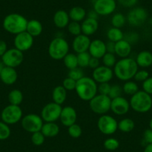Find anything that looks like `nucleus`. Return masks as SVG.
I'll list each match as a JSON object with an SVG mask.
<instances>
[{
	"label": "nucleus",
	"mask_w": 152,
	"mask_h": 152,
	"mask_svg": "<svg viewBox=\"0 0 152 152\" xmlns=\"http://www.w3.org/2000/svg\"><path fill=\"white\" fill-rule=\"evenodd\" d=\"M110 88L111 85L109 84V82L101 83L98 85V93H99V94L108 96Z\"/></svg>",
	"instance_id": "49530a36"
},
{
	"label": "nucleus",
	"mask_w": 152,
	"mask_h": 152,
	"mask_svg": "<svg viewBox=\"0 0 152 152\" xmlns=\"http://www.w3.org/2000/svg\"><path fill=\"white\" fill-rule=\"evenodd\" d=\"M43 25L39 20H31L28 22L26 31L34 37L40 36L43 32Z\"/></svg>",
	"instance_id": "bb28decb"
},
{
	"label": "nucleus",
	"mask_w": 152,
	"mask_h": 152,
	"mask_svg": "<svg viewBox=\"0 0 152 152\" xmlns=\"http://www.w3.org/2000/svg\"><path fill=\"white\" fill-rule=\"evenodd\" d=\"M125 40H126L127 41L129 42L131 44L132 43H136V42L138 41L139 40V35L138 34L136 33V32H130V33L128 34L127 36L125 35V37H124Z\"/></svg>",
	"instance_id": "8fccbe9b"
},
{
	"label": "nucleus",
	"mask_w": 152,
	"mask_h": 152,
	"mask_svg": "<svg viewBox=\"0 0 152 152\" xmlns=\"http://www.w3.org/2000/svg\"><path fill=\"white\" fill-rule=\"evenodd\" d=\"M67 97V90L62 85L56 86L52 93V98L54 102L62 105L66 102Z\"/></svg>",
	"instance_id": "a878e982"
},
{
	"label": "nucleus",
	"mask_w": 152,
	"mask_h": 152,
	"mask_svg": "<svg viewBox=\"0 0 152 152\" xmlns=\"http://www.w3.org/2000/svg\"><path fill=\"white\" fill-rule=\"evenodd\" d=\"M76 82L77 81H75L74 79L69 78V77H67L63 81L62 86L67 91H72V90H75Z\"/></svg>",
	"instance_id": "a18cd8bd"
},
{
	"label": "nucleus",
	"mask_w": 152,
	"mask_h": 152,
	"mask_svg": "<svg viewBox=\"0 0 152 152\" xmlns=\"http://www.w3.org/2000/svg\"><path fill=\"white\" fill-rule=\"evenodd\" d=\"M122 93H123L122 87H121L120 85H118V84H113V85H111V88L108 96L111 99H113L115 98L122 96Z\"/></svg>",
	"instance_id": "37998d69"
},
{
	"label": "nucleus",
	"mask_w": 152,
	"mask_h": 152,
	"mask_svg": "<svg viewBox=\"0 0 152 152\" xmlns=\"http://www.w3.org/2000/svg\"><path fill=\"white\" fill-rule=\"evenodd\" d=\"M131 44L125 39L115 43V55L120 58H128L131 55Z\"/></svg>",
	"instance_id": "412c9836"
},
{
	"label": "nucleus",
	"mask_w": 152,
	"mask_h": 152,
	"mask_svg": "<svg viewBox=\"0 0 152 152\" xmlns=\"http://www.w3.org/2000/svg\"><path fill=\"white\" fill-rule=\"evenodd\" d=\"M99 14H98L97 13L94 11V10H92V11H90V12L88 13V14H87V17H89V18L95 19V20H98V18H99Z\"/></svg>",
	"instance_id": "6e6d98bb"
},
{
	"label": "nucleus",
	"mask_w": 152,
	"mask_h": 152,
	"mask_svg": "<svg viewBox=\"0 0 152 152\" xmlns=\"http://www.w3.org/2000/svg\"><path fill=\"white\" fill-rule=\"evenodd\" d=\"M104 147L105 149L108 151H115L119 148V140H116V138H110L106 139L104 141Z\"/></svg>",
	"instance_id": "ea45409f"
},
{
	"label": "nucleus",
	"mask_w": 152,
	"mask_h": 152,
	"mask_svg": "<svg viewBox=\"0 0 152 152\" xmlns=\"http://www.w3.org/2000/svg\"><path fill=\"white\" fill-rule=\"evenodd\" d=\"M149 128H151L152 130V118L149 121Z\"/></svg>",
	"instance_id": "bf43d9fd"
},
{
	"label": "nucleus",
	"mask_w": 152,
	"mask_h": 152,
	"mask_svg": "<svg viewBox=\"0 0 152 152\" xmlns=\"http://www.w3.org/2000/svg\"><path fill=\"white\" fill-rule=\"evenodd\" d=\"M88 52L91 57L100 59L107 52L106 43L100 39H95L92 40Z\"/></svg>",
	"instance_id": "6ab92c4d"
},
{
	"label": "nucleus",
	"mask_w": 152,
	"mask_h": 152,
	"mask_svg": "<svg viewBox=\"0 0 152 152\" xmlns=\"http://www.w3.org/2000/svg\"><path fill=\"white\" fill-rule=\"evenodd\" d=\"M107 37L109 41L116 43L120 40H123L124 37H125V34L121 30V28L111 27L107 32Z\"/></svg>",
	"instance_id": "c85d7f7f"
},
{
	"label": "nucleus",
	"mask_w": 152,
	"mask_h": 152,
	"mask_svg": "<svg viewBox=\"0 0 152 152\" xmlns=\"http://www.w3.org/2000/svg\"><path fill=\"white\" fill-rule=\"evenodd\" d=\"M138 1L139 0H119V2L125 8H132L137 5Z\"/></svg>",
	"instance_id": "3c124183"
},
{
	"label": "nucleus",
	"mask_w": 152,
	"mask_h": 152,
	"mask_svg": "<svg viewBox=\"0 0 152 152\" xmlns=\"http://www.w3.org/2000/svg\"><path fill=\"white\" fill-rule=\"evenodd\" d=\"M143 152H152V144L146 145Z\"/></svg>",
	"instance_id": "4d7b16f0"
},
{
	"label": "nucleus",
	"mask_w": 152,
	"mask_h": 152,
	"mask_svg": "<svg viewBox=\"0 0 152 152\" xmlns=\"http://www.w3.org/2000/svg\"><path fill=\"white\" fill-rule=\"evenodd\" d=\"M115 1H119V0H115Z\"/></svg>",
	"instance_id": "052dcab7"
},
{
	"label": "nucleus",
	"mask_w": 152,
	"mask_h": 152,
	"mask_svg": "<svg viewBox=\"0 0 152 152\" xmlns=\"http://www.w3.org/2000/svg\"><path fill=\"white\" fill-rule=\"evenodd\" d=\"M149 72L145 69H141L137 72V73L134 75V78L136 81L137 82H142L145 81L149 77Z\"/></svg>",
	"instance_id": "c03bdc74"
},
{
	"label": "nucleus",
	"mask_w": 152,
	"mask_h": 152,
	"mask_svg": "<svg viewBox=\"0 0 152 152\" xmlns=\"http://www.w3.org/2000/svg\"><path fill=\"white\" fill-rule=\"evenodd\" d=\"M99 66H100V61H99V58L91 57L90 62H89V67L93 69H95L98 68Z\"/></svg>",
	"instance_id": "603ef678"
},
{
	"label": "nucleus",
	"mask_w": 152,
	"mask_h": 152,
	"mask_svg": "<svg viewBox=\"0 0 152 152\" xmlns=\"http://www.w3.org/2000/svg\"><path fill=\"white\" fill-rule=\"evenodd\" d=\"M127 22L126 17L122 13H116L113 14L111 18V24L113 27L121 28L125 25Z\"/></svg>",
	"instance_id": "473e14b6"
},
{
	"label": "nucleus",
	"mask_w": 152,
	"mask_h": 152,
	"mask_svg": "<svg viewBox=\"0 0 152 152\" xmlns=\"http://www.w3.org/2000/svg\"><path fill=\"white\" fill-rule=\"evenodd\" d=\"M113 70L112 68H109L105 66H99L98 68L93 69L92 78L96 83L110 82L113 78Z\"/></svg>",
	"instance_id": "2eb2a0df"
},
{
	"label": "nucleus",
	"mask_w": 152,
	"mask_h": 152,
	"mask_svg": "<svg viewBox=\"0 0 152 152\" xmlns=\"http://www.w3.org/2000/svg\"><path fill=\"white\" fill-rule=\"evenodd\" d=\"M102 59L103 65L107 67H109V68L114 67L116 63L117 62L115 54L110 53V52H106L102 58Z\"/></svg>",
	"instance_id": "f704fd0d"
},
{
	"label": "nucleus",
	"mask_w": 152,
	"mask_h": 152,
	"mask_svg": "<svg viewBox=\"0 0 152 152\" xmlns=\"http://www.w3.org/2000/svg\"><path fill=\"white\" fill-rule=\"evenodd\" d=\"M142 87L143 91L152 96V77L149 76L145 81H143Z\"/></svg>",
	"instance_id": "de8ad7c7"
},
{
	"label": "nucleus",
	"mask_w": 152,
	"mask_h": 152,
	"mask_svg": "<svg viewBox=\"0 0 152 152\" xmlns=\"http://www.w3.org/2000/svg\"><path fill=\"white\" fill-rule=\"evenodd\" d=\"M34 37L28 33L26 31L15 35L14 40V48L23 52L29 50L33 46L34 42Z\"/></svg>",
	"instance_id": "ddd939ff"
},
{
	"label": "nucleus",
	"mask_w": 152,
	"mask_h": 152,
	"mask_svg": "<svg viewBox=\"0 0 152 152\" xmlns=\"http://www.w3.org/2000/svg\"><path fill=\"white\" fill-rule=\"evenodd\" d=\"M111 100L108 96L97 94L89 102L90 110L100 116L107 114L110 110Z\"/></svg>",
	"instance_id": "423d86ee"
},
{
	"label": "nucleus",
	"mask_w": 152,
	"mask_h": 152,
	"mask_svg": "<svg viewBox=\"0 0 152 152\" xmlns=\"http://www.w3.org/2000/svg\"><path fill=\"white\" fill-rule=\"evenodd\" d=\"M75 92L82 101L90 102L98 93V84L93 78L84 76L76 82Z\"/></svg>",
	"instance_id": "f03ea898"
},
{
	"label": "nucleus",
	"mask_w": 152,
	"mask_h": 152,
	"mask_svg": "<svg viewBox=\"0 0 152 152\" xmlns=\"http://www.w3.org/2000/svg\"><path fill=\"white\" fill-rule=\"evenodd\" d=\"M18 79V73L15 68L4 66L0 73V80L6 85H13Z\"/></svg>",
	"instance_id": "aec40b11"
},
{
	"label": "nucleus",
	"mask_w": 152,
	"mask_h": 152,
	"mask_svg": "<svg viewBox=\"0 0 152 152\" xmlns=\"http://www.w3.org/2000/svg\"><path fill=\"white\" fill-rule=\"evenodd\" d=\"M137 65L141 68H148L152 66V53L150 51L142 50L137 54L135 59Z\"/></svg>",
	"instance_id": "b1692460"
},
{
	"label": "nucleus",
	"mask_w": 152,
	"mask_h": 152,
	"mask_svg": "<svg viewBox=\"0 0 152 152\" xmlns=\"http://www.w3.org/2000/svg\"><path fill=\"white\" fill-rule=\"evenodd\" d=\"M3 67H4V64H2V62H0V73H1V72H2Z\"/></svg>",
	"instance_id": "13d9d810"
},
{
	"label": "nucleus",
	"mask_w": 152,
	"mask_h": 152,
	"mask_svg": "<svg viewBox=\"0 0 152 152\" xmlns=\"http://www.w3.org/2000/svg\"><path fill=\"white\" fill-rule=\"evenodd\" d=\"M67 30L69 33L71 34L73 36L76 37L82 34L81 31V25L78 22L71 21L67 26Z\"/></svg>",
	"instance_id": "4c0bfd02"
},
{
	"label": "nucleus",
	"mask_w": 152,
	"mask_h": 152,
	"mask_svg": "<svg viewBox=\"0 0 152 152\" xmlns=\"http://www.w3.org/2000/svg\"><path fill=\"white\" fill-rule=\"evenodd\" d=\"M90 43H91V40L88 36L81 34L78 36L75 37L72 43V46L75 52L79 54L88 52Z\"/></svg>",
	"instance_id": "a211bd4d"
},
{
	"label": "nucleus",
	"mask_w": 152,
	"mask_h": 152,
	"mask_svg": "<svg viewBox=\"0 0 152 152\" xmlns=\"http://www.w3.org/2000/svg\"><path fill=\"white\" fill-rule=\"evenodd\" d=\"M106 49L107 52L115 54V43L111 41H108L107 43H106Z\"/></svg>",
	"instance_id": "5fc2aeb1"
},
{
	"label": "nucleus",
	"mask_w": 152,
	"mask_h": 152,
	"mask_svg": "<svg viewBox=\"0 0 152 152\" xmlns=\"http://www.w3.org/2000/svg\"><path fill=\"white\" fill-rule=\"evenodd\" d=\"M8 102L10 104L19 105L20 106L23 101V93L18 89L11 90L8 96Z\"/></svg>",
	"instance_id": "c756f323"
},
{
	"label": "nucleus",
	"mask_w": 152,
	"mask_h": 152,
	"mask_svg": "<svg viewBox=\"0 0 152 152\" xmlns=\"http://www.w3.org/2000/svg\"><path fill=\"white\" fill-rule=\"evenodd\" d=\"M130 102L128 99L122 96L115 98L111 100L110 110L117 116H123L130 110Z\"/></svg>",
	"instance_id": "dca6fc26"
},
{
	"label": "nucleus",
	"mask_w": 152,
	"mask_h": 152,
	"mask_svg": "<svg viewBox=\"0 0 152 152\" xmlns=\"http://www.w3.org/2000/svg\"><path fill=\"white\" fill-rule=\"evenodd\" d=\"M142 141L144 142L145 145L152 144V130L151 128H148L143 132Z\"/></svg>",
	"instance_id": "09e8293b"
},
{
	"label": "nucleus",
	"mask_w": 152,
	"mask_h": 152,
	"mask_svg": "<svg viewBox=\"0 0 152 152\" xmlns=\"http://www.w3.org/2000/svg\"><path fill=\"white\" fill-rule=\"evenodd\" d=\"M11 130L8 124L0 121V140H5L10 137Z\"/></svg>",
	"instance_id": "58836bf2"
},
{
	"label": "nucleus",
	"mask_w": 152,
	"mask_h": 152,
	"mask_svg": "<svg viewBox=\"0 0 152 152\" xmlns=\"http://www.w3.org/2000/svg\"><path fill=\"white\" fill-rule=\"evenodd\" d=\"M64 61V64L65 66L69 70L72 69L76 68L78 66V58H77V55L74 53H69V52L64 58L63 59Z\"/></svg>",
	"instance_id": "2f4dec72"
},
{
	"label": "nucleus",
	"mask_w": 152,
	"mask_h": 152,
	"mask_svg": "<svg viewBox=\"0 0 152 152\" xmlns=\"http://www.w3.org/2000/svg\"><path fill=\"white\" fill-rule=\"evenodd\" d=\"M77 117L78 115L76 110L72 106H66L62 108L59 120L64 126L68 128L76 123Z\"/></svg>",
	"instance_id": "f3484780"
},
{
	"label": "nucleus",
	"mask_w": 152,
	"mask_h": 152,
	"mask_svg": "<svg viewBox=\"0 0 152 152\" xmlns=\"http://www.w3.org/2000/svg\"><path fill=\"white\" fill-rule=\"evenodd\" d=\"M99 131L104 135H112L118 130V122L113 116L104 114L102 115L97 121Z\"/></svg>",
	"instance_id": "1a4fd4ad"
},
{
	"label": "nucleus",
	"mask_w": 152,
	"mask_h": 152,
	"mask_svg": "<svg viewBox=\"0 0 152 152\" xmlns=\"http://www.w3.org/2000/svg\"><path fill=\"white\" fill-rule=\"evenodd\" d=\"M1 58L4 66L16 68L23 64L24 61V54L16 48H12L8 49Z\"/></svg>",
	"instance_id": "9b49d317"
},
{
	"label": "nucleus",
	"mask_w": 152,
	"mask_h": 152,
	"mask_svg": "<svg viewBox=\"0 0 152 152\" xmlns=\"http://www.w3.org/2000/svg\"><path fill=\"white\" fill-rule=\"evenodd\" d=\"M67 131H68L69 135L74 139L79 138V137L82 135V133H83L81 127L79 125H78V124H76V123L73 124V125H72L71 126L68 127V130H67Z\"/></svg>",
	"instance_id": "e433bc0d"
},
{
	"label": "nucleus",
	"mask_w": 152,
	"mask_h": 152,
	"mask_svg": "<svg viewBox=\"0 0 152 152\" xmlns=\"http://www.w3.org/2000/svg\"><path fill=\"white\" fill-rule=\"evenodd\" d=\"M61 105L55 102H49L46 104L41 110V118L45 122H55L60 119L62 110Z\"/></svg>",
	"instance_id": "f8f14e48"
},
{
	"label": "nucleus",
	"mask_w": 152,
	"mask_h": 152,
	"mask_svg": "<svg viewBox=\"0 0 152 152\" xmlns=\"http://www.w3.org/2000/svg\"><path fill=\"white\" fill-rule=\"evenodd\" d=\"M23 117V112L19 105L8 104L1 112V119L8 125H15Z\"/></svg>",
	"instance_id": "0eeeda50"
},
{
	"label": "nucleus",
	"mask_w": 152,
	"mask_h": 152,
	"mask_svg": "<svg viewBox=\"0 0 152 152\" xmlns=\"http://www.w3.org/2000/svg\"><path fill=\"white\" fill-rule=\"evenodd\" d=\"M46 137L43 135V133L41 131H37L31 134V140L32 144L36 146H40L44 143Z\"/></svg>",
	"instance_id": "a19ab883"
},
{
	"label": "nucleus",
	"mask_w": 152,
	"mask_h": 152,
	"mask_svg": "<svg viewBox=\"0 0 152 152\" xmlns=\"http://www.w3.org/2000/svg\"><path fill=\"white\" fill-rule=\"evenodd\" d=\"M139 66L135 59L132 58H121L113 67V74L119 80L128 81L134 78Z\"/></svg>",
	"instance_id": "f257e3e1"
},
{
	"label": "nucleus",
	"mask_w": 152,
	"mask_h": 152,
	"mask_svg": "<svg viewBox=\"0 0 152 152\" xmlns=\"http://www.w3.org/2000/svg\"><path fill=\"white\" fill-rule=\"evenodd\" d=\"M53 23L58 28H64L67 27L70 23L69 13L64 10H58L55 13L53 17Z\"/></svg>",
	"instance_id": "5701e85b"
},
{
	"label": "nucleus",
	"mask_w": 152,
	"mask_h": 152,
	"mask_svg": "<svg viewBox=\"0 0 152 152\" xmlns=\"http://www.w3.org/2000/svg\"><path fill=\"white\" fill-rule=\"evenodd\" d=\"M69 16L72 21L82 22L87 17V11L84 8L81 6H75L72 8L69 11Z\"/></svg>",
	"instance_id": "cd10ccee"
},
{
	"label": "nucleus",
	"mask_w": 152,
	"mask_h": 152,
	"mask_svg": "<svg viewBox=\"0 0 152 152\" xmlns=\"http://www.w3.org/2000/svg\"><path fill=\"white\" fill-rule=\"evenodd\" d=\"M148 18V14L145 8L136 7L132 8L127 14V22L133 27H140L145 23Z\"/></svg>",
	"instance_id": "9d476101"
},
{
	"label": "nucleus",
	"mask_w": 152,
	"mask_h": 152,
	"mask_svg": "<svg viewBox=\"0 0 152 152\" xmlns=\"http://www.w3.org/2000/svg\"><path fill=\"white\" fill-rule=\"evenodd\" d=\"M40 131L46 138H52L58 135L60 133V127L55 122H45Z\"/></svg>",
	"instance_id": "393cba45"
},
{
	"label": "nucleus",
	"mask_w": 152,
	"mask_h": 152,
	"mask_svg": "<svg viewBox=\"0 0 152 152\" xmlns=\"http://www.w3.org/2000/svg\"><path fill=\"white\" fill-rule=\"evenodd\" d=\"M48 52L51 58L55 61H61L69 52V45L64 38L57 37L49 43Z\"/></svg>",
	"instance_id": "39448f33"
},
{
	"label": "nucleus",
	"mask_w": 152,
	"mask_h": 152,
	"mask_svg": "<svg viewBox=\"0 0 152 152\" xmlns=\"http://www.w3.org/2000/svg\"><path fill=\"white\" fill-rule=\"evenodd\" d=\"M135 128V122L132 119L124 118L118 122V130L123 133H130Z\"/></svg>",
	"instance_id": "7c9ffc66"
},
{
	"label": "nucleus",
	"mask_w": 152,
	"mask_h": 152,
	"mask_svg": "<svg viewBox=\"0 0 152 152\" xmlns=\"http://www.w3.org/2000/svg\"><path fill=\"white\" fill-rule=\"evenodd\" d=\"M20 122L23 130L31 134L41 131L44 123L41 116L35 113L27 114L22 118Z\"/></svg>",
	"instance_id": "6e6552de"
},
{
	"label": "nucleus",
	"mask_w": 152,
	"mask_h": 152,
	"mask_svg": "<svg viewBox=\"0 0 152 152\" xmlns=\"http://www.w3.org/2000/svg\"><path fill=\"white\" fill-rule=\"evenodd\" d=\"M129 102L133 110L139 113H145L152 108V96L143 90H139L131 96Z\"/></svg>",
	"instance_id": "20e7f679"
},
{
	"label": "nucleus",
	"mask_w": 152,
	"mask_h": 152,
	"mask_svg": "<svg viewBox=\"0 0 152 152\" xmlns=\"http://www.w3.org/2000/svg\"><path fill=\"white\" fill-rule=\"evenodd\" d=\"M93 4V10L99 16L110 15L116 8L115 0H96Z\"/></svg>",
	"instance_id": "4468645a"
},
{
	"label": "nucleus",
	"mask_w": 152,
	"mask_h": 152,
	"mask_svg": "<svg viewBox=\"0 0 152 152\" xmlns=\"http://www.w3.org/2000/svg\"><path fill=\"white\" fill-rule=\"evenodd\" d=\"M122 90L124 93L131 96L139 91V86L135 81L130 80V81H125V83L122 86Z\"/></svg>",
	"instance_id": "72a5a7b5"
},
{
	"label": "nucleus",
	"mask_w": 152,
	"mask_h": 152,
	"mask_svg": "<svg viewBox=\"0 0 152 152\" xmlns=\"http://www.w3.org/2000/svg\"><path fill=\"white\" fill-rule=\"evenodd\" d=\"M8 50L7 43L3 40H0V57H2Z\"/></svg>",
	"instance_id": "864d4df0"
},
{
	"label": "nucleus",
	"mask_w": 152,
	"mask_h": 152,
	"mask_svg": "<svg viewBox=\"0 0 152 152\" xmlns=\"http://www.w3.org/2000/svg\"><path fill=\"white\" fill-rule=\"evenodd\" d=\"M84 76V72L83 71L82 68L78 66L76 68L70 69L68 72V77L72 78L75 81H78L81 78H82Z\"/></svg>",
	"instance_id": "79ce46f5"
},
{
	"label": "nucleus",
	"mask_w": 152,
	"mask_h": 152,
	"mask_svg": "<svg viewBox=\"0 0 152 152\" xmlns=\"http://www.w3.org/2000/svg\"><path fill=\"white\" fill-rule=\"evenodd\" d=\"M81 25L82 34L88 37L94 34L99 29V26L98 20L89 18V17H87L85 20H83Z\"/></svg>",
	"instance_id": "4be33fe9"
},
{
	"label": "nucleus",
	"mask_w": 152,
	"mask_h": 152,
	"mask_svg": "<svg viewBox=\"0 0 152 152\" xmlns=\"http://www.w3.org/2000/svg\"><path fill=\"white\" fill-rule=\"evenodd\" d=\"M28 22V20L24 16L17 13H12L5 16L2 22V26L7 32L17 35L26 31Z\"/></svg>",
	"instance_id": "7ed1b4c3"
},
{
	"label": "nucleus",
	"mask_w": 152,
	"mask_h": 152,
	"mask_svg": "<svg viewBox=\"0 0 152 152\" xmlns=\"http://www.w3.org/2000/svg\"><path fill=\"white\" fill-rule=\"evenodd\" d=\"M77 58H78V66L82 69L89 66V62L91 58V55L88 52L77 54Z\"/></svg>",
	"instance_id": "c9c22d12"
}]
</instances>
